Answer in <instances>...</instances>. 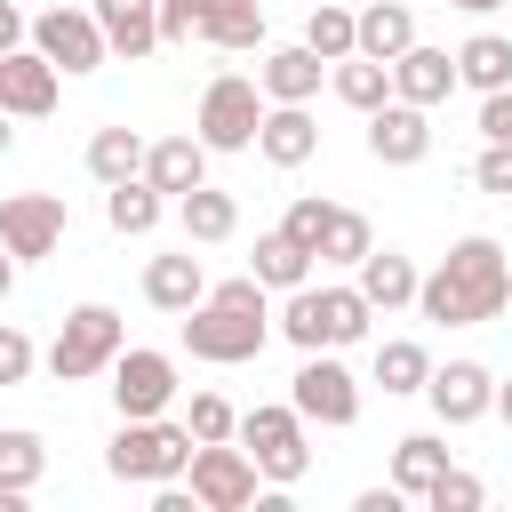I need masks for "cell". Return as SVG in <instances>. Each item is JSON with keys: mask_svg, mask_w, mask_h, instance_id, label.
Wrapping results in <instances>:
<instances>
[{"mask_svg": "<svg viewBox=\"0 0 512 512\" xmlns=\"http://www.w3.org/2000/svg\"><path fill=\"white\" fill-rule=\"evenodd\" d=\"M504 304H512V264H504V248H496L488 232H464V240L440 256V272L416 280V312L440 320V328H480V320H496Z\"/></svg>", "mask_w": 512, "mask_h": 512, "instance_id": "cell-1", "label": "cell"}, {"mask_svg": "<svg viewBox=\"0 0 512 512\" xmlns=\"http://www.w3.org/2000/svg\"><path fill=\"white\" fill-rule=\"evenodd\" d=\"M264 336H272V304H264V280H256V272L216 280V288L184 312V344H192V360H216V368L256 360Z\"/></svg>", "mask_w": 512, "mask_h": 512, "instance_id": "cell-2", "label": "cell"}, {"mask_svg": "<svg viewBox=\"0 0 512 512\" xmlns=\"http://www.w3.org/2000/svg\"><path fill=\"white\" fill-rule=\"evenodd\" d=\"M368 296L360 288H288V304H280V336L296 344V352H336V344H360L368 336Z\"/></svg>", "mask_w": 512, "mask_h": 512, "instance_id": "cell-3", "label": "cell"}, {"mask_svg": "<svg viewBox=\"0 0 512 512\" xmlns=\"http://www.w3.org/2000/svg\"><path fill=\"white\" fill-rule=\"evenodd\" d=\"M184 464H192V432L184 424H160V416H120V432L104 448V472L112 480H136V488L184 480Z\"/></svg>", "mask_w": 512, "mask_h": 512, "instance_id": "cell-4", "label": "cell"}, {"mask_svg": "<svg viewBox=\"0 0 512 512\" xmlns=\"http://www.w3.org/2000/svg\"><path fill=\"white\" fill-rule=\"evenodd\" d=\"M120 344H128V336H120V312H112V304H72L64 328H56V344H48V376H56V384H88V376L112 368Z\"/></svg>", "mask_w": 512, "mask_h": 512, "instance_id": "cell-5", "label": "cell"}, {"mask_svg": "<svg viewBox=\"0 0 512 512\" xmlns=\"http://www.w3.org/2000/svg\"><path fill=\"white\" fill-rule=\"evenodd\" d=\"M232 440L248 448L256 480H272V488H296V480L312 472V448H304V416H296V408H248Z\"/></svg>", "mask_w": 512, "mask_h": 512, "instance_id": "cell-6", "label": "cell"}, {"mask_svg": "<svg viewBox=\"0 0 512 512\" xmlns=\"http://www.w3.org/2000/svg\"><path fill=\"white\" fill-rule=\"evenodd\" d=\"M256 120H264V88L240 80V72H216L200 88V144L208 152H248L256 144Z\"/></svg>", "mask_w": 512, "mask_h": 512, "instance_id": "cell-7", "label": "cell"}, {"mask_svg": "<svg viewBox=\"0 0 512 512\" xmlns=\"http://www.w3.org/2000/svg\"><path fill=\"white\" fill-rule=\"evenodd\" d=\"M192 504L200 512H248L256 504V464H248V448H232V440H192Z\"/></svg>", "mask_w": 512, "mask_h": 512, "instance_id": "cell-8", "label": "cell"}, {"mask_svg": "<svg viewBox=\"0 0 512 512\" xmlns=\"http://www.w3.org/2000/svg\"><path fill=\"white\" fill-rule=\"evenodd\" d=\"M288 408H296L304 424H328V432H344V424L360 416V384H352V368H344L336 352H304Z\"/></svg>", "mask_w": 512, "mask_h": 512, "instance_id": "cell-9", "label": "cell"}, {"mask_svg": "<svg viewBox=\"0 0 512 512\" xmlns=\"http://www.w3.org/2000/svg\"><path fill=\"white\" fill-rule=\"evenodd\" d=\"M64 200L56 192H0V248L16 256V264H40V256H56L64 248Z\"/></svg>", "mask_w": 512, "mask_h": 512, "instance_id": "cell-10", "label": "cell"}, {"mask_svg": "<svg viewBox=\"0 0 512 512\" xmlns=\"http://www.w3.org/2000/svg\"><path fill=\"white\" fill-rule=\"evenodd\" d=\"M32 48H40L56 72H96V64L112 56L88 8H40V16H32Z\"/></svg>", "mask_w": 512, "mask_h": 512, "instance_id": "cell-11", "label": "cell"}, {"mask_svg": "<svg viewBox=\"0 0 512 512\" xmlns=\"http://www.w3.org/2000/svg\"><path fill=\"white\" fill-rule=\"evenodd\" d=\"M176 400V360L168 352H112V408L120 416H160Z\"/></svg>", "mask_w": 512, "mask_h": 512, "instance_id": "cell-12", "label": "cell"}, {"mask_svg": "<svg viewBox=\"0 0 512 512\" xmlns=\"http://www.w3.org/2000/svg\"><path fill=\"white\" fill-rule=\"evenodd\" d=\"M424 152H432V120H424V104L384 96V104L368 112V160H384V168H416Z\"/></svg>", "mask_w": 512, "mask_h": 512, "instance_id": "cell-13", "label": "cell"}, {"mask_svg": "<svg viewBox=\"0 0 512 512\" xmlns=\"http://www.w3.org/2000/svg\"><path fill=\"white\" fill-rule=\"evenodd\" d=\"M424 400H432L440 424H480V416L496 408V376H488L480 360H448V368L424 376Z\"/></svg>", "mask_w": 512, "mask_h": 512, "instance_id": "cell-14", "label": "cell"}, {"mask_svg": "<svg viewBox=\"0 0 512 512\" xmlns=\"http://www.w3.org/2000/svg\"><path fill=\"white\" fill-rule=\"evenodd\" d=\"M56 80H64V72H56L40 48H8V56H0V112H8V120H48V112H56Z\"/></svg>", "mask_w": 512, "mask_h": 512, "instance_id": "cell-15", "label": "cell"}, {"mask_svg": "<svg viewBox=\"0 0 512 512\" xmlns=\"http://www.w3.org/2000/svg\"><path fill=\"white\" fill-rule=\"evenodd\" d=\"M448 88H456V56H448V48L408 40V48L392 56V96H400V104H424V112H432Z\"/></svg>", "mask_w": 512, "mask_h": 512, "instance_id": "cell-16", "label": "cell"}, {"mask_svg": "<svg viewBox=\"0 0 512 512\" xmlns=\"http://www.w3.org/2000/svg\"><path fill=\"white\" fill-rule=\"evenodd\" d=\"M256 152H264L272 168H304V160L320 152V120H312L304 104H264V120H256Z\"/></svg>", "mask_w": 512, "mask_h": 512, "instance_id": "cell-17", "label": "cell"}, {"mask_svg": "<svg viewBox=\"0 0 512 512\" xmlns=\"http://www.w3.org/2000/svg\"><path fill=\"white\" fill-rule=\"evenodd\" d=\"M88 16H96V32H104V48L128 56V64L160 48V0H96Z\"/></svg>", "mask_w": 512, "mask_h": 512, "instance_id": "cell-18", "label": "cell"}, {"mask_svg": "<svg viewBox=\"0 0 512 512\" xmlns=\"http://www.w3.org/2000/svg\"><path fill=\"white\" fill-rule=\"evenodd\" d=\"M320 72H328V64L296 40V48H272V56L256 64V88H264V104H312V96H320Z\"/></svg>", "mask_w": 512, "mask_h": 512, "instance_id": "cell-19", "label": "cell"}, {"mask_svg": "<svg viewBox=\"0 0 512 512\" xmlns=\"http://www.w3.org/2000/svg\"><path fill=\"white\" fill-rule=\"evenodd\" d=\"M200 296H208V272H200V256H192V248H184V256H152V264H144V304H152V312H176V320H184Z\"/></svg>", "mask_w": 512, "mask_h": 512, "instance_id": "cell-20", "label": "cell"}, {"mask_svg": "<svg viewBox=\"0 0 512 512\" xmlns=\"http://www.w3.org/2000/svg\"><path fill=\"white\" fill-rule=\"evenodd\" d=\"M352 272H360L352 288L368 296V312H400V304H416V280H424V272H416V264H408L400 248H368V256H360Z\"/></svg>", "mask_w": 512, "mask_h": 512, "instance_id": "cell-21", "label": "cell"}, {"mask_svg": "<svg viewBox=\"0 0 512 512\" xmlns=\"http://www.w3.org/2000/svg\"><path fill=\"white\" fill-rule=\"evenodd\" d=\"M144 184H152V192H192V184H208V144H200V136H160V144H144Z\"/></svg>", "mask_w": 512, "mask_h": 512, "instance_id": "cell-22", "label": "cell"}, {"mask_svg": "<svg viewBox=\"0 0 512 512\" xmlns=\"http://www.w3.org/2000/svg\"><path fill=\"white\" fill-rule=\"evenodd\" d=\"M408 40H416V16H408V0H368V8L352 16V48H360V56H376V64H392Z\"/></svg>", "mask_w": 512, "mask_h": 512, "instance_id": "cell-23", "label": "cell"}, {"mask_svg": "<svg viewBox=\"0 0 512 512\" xmlns=\"http://www.w3.org/2000/svg\"><path fill=\"white\" fill-rule=\"evenodd\" d=\"M176 216H184V240H200V248H216V240H232V232H240V200H232V192H216V184L176 192Z\"/></svg>", "mask_w": 512, "mask_h": 512, "instance_id": "cell-24", "label": "cell"}, {"mask_svg": "<svg viewBox=\"0 0 512 512\" xmlns=\"http://www.w3.org/2000/svg\"><path fill=\"white\" fill-rule=\"evenodd\" d=\"M200 40L208 48H256L264 40V0H200Z\"/></svg>", "mask_w": 512, "mask_h": 512, "instance_id": "cell-25", "label": "cell"}, {"mask_svg": "<svg viewBox=\"0 0 512 512\" xmlns=\"http://www.w3.org/2000/svg\"><path fill=\"white\" fill-rule=\"evenodd\" d=\"M456 80L480 88V96L512 88V40H504V32H472V40L456 48Z\"/></svg>", "mask_w": 512, "mask_h": 512, "instance_id": "cell-26", "label": "cell"}, {"mask_svg": "<svg viewBox=\"0 0 512 512\" xmlns=\"http://www.w3.org/2000/svg\"><path fill=\"white\" fill-rule=\"evenodd\" d=\"M160 200H168V192H152L144 176H128V184H104V224H112L120 240H144V232L160 224Z\"/></svg>", "mask_w": 512, "mask_h": 512, "instance_id": "cell-27", "label": "cell"}, {"mask_svg": "<svg viewBox=\"0 0 512 512\" xmlns=\"http://www.w3.org/2000/svg\"><path fill=\"white\" fill-rule=\"evenodd\" d=\"M248 272H256L264 288H280V296H288V288H304V280H312V248H296L288 232H256Z\"/></svg>", "mask_w": 512, "mask_h": 512, "instance_id": "cell-28", "label": "cell"}, {"mask_svg": "<svg viewBox=\"0 0 512 512\" xmlns=\"http://www.w3.org/2000/svg\"><path fill=\"white\" fill-rule=\"evenodd\" d=\"M88 176H96V184L144 176V136H136V128H96V136H88Z\"/></svg>", "mask_w": 512, "mask_h": 512, "instance_id": "cell-29", "label": "cell"}, {"mask_svg": "<svg viewBox=\"0 0 512 512\" xmlns=\"http://www.w3.org/2000/svg\"><path fill=\"white\" fill-rule=\"evenodd\" d=\"M440 472H448V448H440V432H408V440L392 448V488H400V496H424Z\"/></svg>", "mask_w": 512, "mask_h": 512, "instance_id": "cell-30", "label": "cell"}, {"mask_svg": "<svg viewBox=\"0 0 512 512\" xmlns=\"http://www.w3.org/2000/svg\"><path fill=\"white\" fill-rule=\"evenodd\" d=\"M336 96L352 104V112H376L384 96H392V64H376V56H336Z\"/></svg>", "mask_w": 512, "mask_h": 512, "instance_id": "cell-31", "label": "cell"}, {"mask_svg": "<svg viewBox=\"0 0 512 512\" xmlns=\"http://www.w3.org/2000/svg\"><path fill=\"white\" fill-rule=\"evenodd\" d=\"M424 376H432V352H424L416 336L376 344V384H384V392H424Z\"/></svg>", "mask_w": 512, "mask_h": 512, "instance_id": "cell-32", "label": "cell"}, {"mask_svg": "<svg viewBox=\"0 0 512 512\" xmlns=\"http://www.w3.org/2000/svg\"><path fill=\"white\" fill-rule=\"evenodd\" d=\"M40 472H48V440H40V432H0V488L32 496Z\"/></svg>", "mask_w": 512, "mask_h": 512, "instance_id": "cell-33", "label": "cell"}, {"mask_svg": "<svg viewBox=\"0 0 512 512\" xmlns=\"http://www.w3.org/2000/svg\"><path fill=\"white\" fill-rule=\"evenodd\" d=\"M304 48H312L320 64H336V56H352V0H312V24H304Z\"/></svg>", "mask_w": 512, "mask_h": 512, "instance_id": "cell-34", "label": "cell"}, {"mask_svg": "<svg viewBox=\"0 0 512 512\" xmlns=\"http://www.w3.org/2000/svg\"><path fill=\"white\" fill-rule=\"evenodd\" d=\"M368 248H376L368 216H360V208H336V216H328V232H320V264H360Z\"/></svg>", "mask_w": 512, "mask_h": 512, "instance_id": "cell-35", "label": "cell"}, {"mask_svg": "<svg viewBox=\"0 0 512 512\" xmlns=\"http://www.w3.org/2000/svg\"><path fill=\"white\" fill-rule=\"evenodd\" d=\"M328 216H336V200H320V192H304V200H288V216H280V232H288L296 248H312V264H320V232H328Z\"/></svg>", "mask_w": 512, "mask_h": 512, "instance_id": "cell-36", "label": "cell"}, {"mask_svg": "<svg viewBox=\"0 0 512 512\" xmlns=\"http://www.w3.org/2000/svg\"><path fill=\"white\" fill-rule=\"evenodd\" d=\"M184 432H192V440H232V432H240V416H232V400H224V392H192Z\"/></svg>", "mask_w": 512, "mask_h": 512, "instance_id": "cell-37", "label": "cell"}, {"mask_svg": "<svg viewBox=\"0 0 512 512\" xmlns=\"http://www.w3.org/2000/svg\"><path fill=\"white\" fill-rule=\"evenodd\" d=\"M480 496H488V488H480L472 472H456V464H448V472H440V480L424 488V504H432V512H472Z\"/></svg>", "mask_w": 512, "mask_h": 512, "instance_id": "cell-38", "label": "cell"}, {"mask_svg": "<svg viewBox=\"0 0 512 512\" xmlns=\"http://www.w3.org/2000/svg\"><path fill=\"white\" fill-rule=\"evenodd\" d=\"M200 40V0H160V48Z\"/></svg>", "mask_w": 512, "mask_h": 512, "instance_id": "cell-39", "label": "cell"}, {"mask_svg": "<svg viewBox=\"0 0 512 512\" xmlns=\"http://www.w3.org/2000/svg\"><path fill=\"white\" fill-rule=\"evenodd\" d=\"M472 184L512 200V144H480V160H472Z\"/></svg>", "mask_w": 512, "mask_h": 512, "instance_id": "cell-40", "label": "cell"}, {"mask_svg": "<svg viewBox=\"0 0 512 512\" xmlns=\"http://www.w3.org/2000/svg\"><path fill=\"white\" fill-rule=\"evenodd\" d=\"M32 360H40V352H32V336L0 320V384H24V376H32Z\"/></svg>", "mask_w": 512, "mask_h": 512, "instance_id": "cell-41", "label": "cell"}, {"mask_svg": "<svg viewBox=\"0 0 512 512\" xmlns=\"http://www.w3.org/2000/svg\"><path fill=\"white\" fill-rule=\"evenodd\" d=\"M480 136H488V144H512V88L480 96Z\"/></svg>", "mask_w": 512, "mask_h": 512, "instance_id": "cell-42", "label": "cell"}, {"mask_svg": "<svg viewBox=\"0 0 512 512\" xmlns=\"http://www.w3.org/2000/svg\"><path fill=\"white\" fill-rule=\"evenodd\" d=\"M24 40H32L24 8H16V0H0V56H8V48H24Z\"/></svg>", "mask_w": 512, "mask_h": 512, "instance_id": "cell-43", "label": "cell"}, {"mask_svg": "<svg viewBox=\"0 0 512 512\" xmlns=\"http://www.w3.org/2000/svg\"><path fill=\"white\" fill-rule=\"evenodd\" d=\"M352 512H400V488H360Z\"/></svg>", "mask_w": 512, "mask_h": 512, "instance_id": "cell-44", "label": "cell"}, {"mask_svg": "<svg viewBox=\"0 0 512 512\" xmlns=\"http://www.w3.org/2000/svg\"><path fill=\"white\" fill-rule=\"evenodd\" d=\"M8 288H16V256L0 248V304H8Z\"/></svg>", "mask_w": 512, "mask_h": 512, "instance_id": "cell-45", "label": "cell"}, {"mask_svg": "<svg viewBox=\"0 0 512 512\" xmlns=\"http://www.w3.org/2000/svg\"><path fill=\"white\" fill-rule=\"evenodd\" d=\"M496 416H504V424H512V376H504V384H496Z\"/></svg>", "mask_w": 512, "mask_h": 512, "instance_id": "cell-46", "label": "cell"}, {"mask_svg": "<svg viewBox=\"0 0 512 512\" xmlns=\"http://www.w3.org/2000/svg\"><path fill=\"white\" fill-rule=\"evenodd\" d=\"M448 8H472V16H488V8H504V0H448Z\"/></svg>", "mask_w": 512, "mask_h": 512, "instance_id": "cell-47", "label": "cell"}, {"mask_svg": "<svg viewBox=\"0 0 512 512\" xmlns=\"http://www.w3.org/2000/svg\"><path fill=\"white\" fill-rule=\"evenodd\" d=\"M8 144H16V128H8V112H0V152H8Z\"/></svg>", "mask_w": 512, "mask_h": 512, "instance_id": "cell-48", "label": "cell"}]
</instances>
